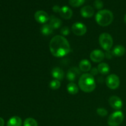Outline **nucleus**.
Here are the masks:
<instances>
[{
	"instance_id": "c85d7f7f",
	"label": "nucleus",
	"mask_w": 126,
	"mask_h": 126,
	"mask_svg": "<svg viewBox=\"0 0 126 126\" xmlns=\"http://www.w3.org/2000/svg\"><path fill=\"white\" fill-rule=\"evenodd\" d=\"M105 57L107 58L108 59H111L113 56V54L112 53V51L111 52L110 50H108V51L106 52V53L105 54Z\"/></svg>"
},
{
	"instance_id": "9d476101",
	"label": "nucleus",
	"mask_w": 126,
	"mask_h": 126,
	"mask_svg": "<svg viewBox=\"0 0 126 126\" xmlns=\"http://www.w3.org/2000/svg\"><path fill=\"white\" fill-rule=\"evenodd\" d=\"M105 57V53L98 49L94 50L93 51L91 52V54H90V58H91V60L95 63L101 62L102 61H103Z\"/></svg>"
},
{
	"instance_id": "4be33fe9",
	"label": "nucleus",
	"mask_w": 126,
	"mask_h": 126,
	"mask_svg": "<svg viewBox=\"0 0 126 126\" xmlns=\"http://www.w3.org/2000/svg\"><path fill=\"white\" fill-rule=\"evenodd\" d=\"M23 126H38V123L32 118H28L24 121Z\"/></svg>"
},
{
	"instance_id": "f03ea898",
	"label": "nucleus",
	"mask_w": 126,
	"mask_h": 126,
	"mask_svg": "<svg viewBox=\"0 0 126 126\" xmlns=\"http://www.w3.org/2000/svg\"><path fill=\"white\" fill-rule=\"evenodd\" d=\"M78 86L79 88L86 93L92 92L96 87L94 78L90 73L83 74L79 79Z\"/></svg>"
},
{
	"instance_id": "6e6552de",
	"label": "nucleus",
	"mask_w": 126,
	"mask_h": 126,
	"mask_svg": "<svg viewBox=\"0 0 126 126\" xmlns=\"http://www.w3.org/2000/svg\"><path fill=\"white\" fill-rule=\"evenodd\" d=\"M34 17L37 22L42 23V24H44L48 22L49 20V18H50L47 13L42 10L36 11L34 14Z\"/></svg>"
},
{
	"instance_id": "dca6fc26",
	"label": "nucleus",
	"mask_w": 126,
	"mask_h": 126,
	"mask_svg": "<svg viewBox=\"0 0 126 126\" xmlns=\"http://www.w3.org/2000/svg\"><path fill=\"white\" fill-rule=\"evenodd\" d=\"M49 24L53 29H58L60 28L62 24V22L60 19L54 16H51L49 18Z\"/></svg>"
},
{
	"instance_id": "f3484780",
	"label": "nucleus",
	"mask_w": 126,
	"mask_h": 126,
	"mask_svg": "<svg viewBox=\"0 0 126 126\" xmlns=\"http://www.w3.org/2000/svg\"><path fill=\"white\" fill-rule=\"evenodd\" d=\"M112 53L116 57H121L126 53V49L123 46L118 45L114 47L112 50Z\"/></svg>"
},
{
	"instance_id": "393cba45",
	"label": "nucleus",
	"mask_w": 126,
	"mask_h": 126,
	"mask_svg": "<svg viewBox=\"0 0 126 126\" xmlns=\"http://www.w3.org/2000/svg\"><path fill=\"white\" fill-rule=\"evenodd\" d=\"M97 113L102 117H105L108 114V111L103 108H98L97 109Z\"/></svg>"
},
{
	"instance_id": "423d86ee",
	"label": "nucleus",
	"mask_w": 126,
	"mask_h": 126,
	"mask_svg": "<svg viewBox=\"0 0 126 126\" xmlns=\"http://www.w3.org/2000/svg\"><path fill=\"white\" fill-rule=\"evenodd\" d=\"M106 84L110 89H116L120 85V80L119 77L114 74L108 75L106 79Z\"/></svg>"
},
{
	"instance_id": "cd10ccee",
	"label": "nucleus",
	"mask_w": 126,
	"mask_h": 126,
	"mask_svg": "<svg viewBox=\"0 0 126 126\" xmlns=\"http://www.w3.org/2000/svg\"><path fill=\"white\" fill-rule=\"evenodd\" d=\"M90 71H91V75H92V76H96L97 75H98V73L99 72H98V68H95V67H94L92 68H91V70H90Z\"/></svg>"
},
{
	"instance_id": "412c9836",
	"label": "nucleus",
	"mask_w": 126,
	"mask_h": 126,
	"mask_svg": "<svg viewBox=\"0 0 126 126\" xmlns=\"http://www.w3.org/2000/svg\"><path fill=\"white\" fill-rule=\"evenodd\" d=\"M53 28L50 25V24H47V23H45L41 27V33L44 36H48L50 35L53 32Z\"/></svg>"
},
{
	"instance_id": "c756f323",
	"label": "nucleus",
	"mask_w": 126,
	"mask_h": 126,
	"mask_svg": "<svg viewBox=\"0 0 126 126\" xmlns=\"http://www.w3.org/2000/svg\"><path fill=\"white\" fill-rule=\"evenodd\" d=\"M60 9H61V8L60 7V6H58V5H55V6H53V7H52L53 11H54V12H56V13H58V12L59 13Z\"/></svg>"
},
{
	"instance_id": "6ab92c4d",
	"label": "nucleus",
	"mask_w": 126,
	"mask_h": 126,
	"mask_svg": "<svg viewBox=\"0 0 126 126\" xmlns=\"http://www.w3.org/2000/svg\"><path fill=\"white\" fill-rule=\"evenodd\" d=\"M97 68H98V72L104 75L109 73L110 71V66L106 63H99L98 66H97Z\"/></svg>"
},
{
	"instance_id": "2f4dec72",
	"label": "nucleus",
	"mask_w": 126,
	"mask_h": 126,
	"mask_svg": "<svg viewBox=\"0 0 126 126\" xmlns=\"http://www.w3.org/2000/svg\"><path fill=\"white\" fill-rule=\"evenodd\" d=\"M124 22H125V23H126V14L125 15V16H124Z\"/></svg>"
},
{
	"instance_id": "bb28decb",
	"label": "nucleus",
	"mask_w": 126,
	"mask_h": 126,
	"mask_svg": "<svg viewBox=\"0 0 126 126\" xmlns=\"http://www.w3.org/2000/svg\"><path fill=\"white\" fill-rule=\"evenodd\" d=\"M70 29H69L68 27H63V28H62L61 30H60V33L62 34L63 36L69 35V34H70Z\"/></svg>"
},
{
	"instance_id": "39448f33",
	"label": "nucleus",
	"mask_w": 126,
	"mask_h": 126,
	"mask_svg": "<svg viewBox=\"0 0 126 126\" xmlns=\"http://www.w3.org/2000/svg\"><path fill=\"white\" fill-rule=\"evenodd\" d=\"M124 116L123 112L117 110L110 114L108 119V124L109 126H118L124 121Z\"/></svg>"
},
{
	"instance_id": "a878e982",
	"label": "nucleus",
	"mask_w": 126,
	"mask_h": 126,
	"mask_svg": "<svg viewBox=\"0 0 126 126\" xmlns=\"http://www.w3.org/2000/svg\"><path fill=\"white\" fill-rule=\"evenodd\" d=\"M94 6L97 9H98L100 11V9H102L103 7V3L102 2V1L101 0H95L94 1Z\"/></svg>"
},
{
	"instance_id": "aec40b11",
	"label": "nucleus",
	"mask_w": 126,
	"mask_h": 126,
	"mask_svg": "<svg viewBox=\"0 0 126 126\" xmlns=\"http://www.w3.org/2000/svg\"><path fill=\"white\" fill-rule=\"evenodd\" d=\"M66 89H67L68 92L71 95H75L77 94L79 92V88L78 86L73 82H70L67 85L66 87Z\"/></svg>"
},
{
	"instance_id": "9b49d317",
	"label": "nucleus",
	"mask_w": 126,
	"mask_h": 126,
	"mask_svg": "<svg viewBox=\"0 0 126 126\" xmlns=\"http://www.w3.org/2000/svg\"><path fill=\"white\" fill-rule=\"evenodd\" d=\"M81 71L78 68H71L68 71L67 74H66V78L70 81H75L76 79L78 76L81 75Z\"/></svg>"
},
{
	"instance_id": "a211bd4d",
	"label": "nucleus",
	"mask_w": 126,
	"mask_h": 126,
	"mask_svg": "<svg viewBox=\"0 0 126 126\" xmlns=\"http://www.w3.org/2000/svg\"><path fill=\"white\" fill-rule=\"evenodd\" d=\"M22 121L20 117L13 116L9 119L7 126H22Z\"/></svg>"
},
{
	"instance_id": "20e7f679",
	"label": "nucleus",
	"mask_w": 126,
	"mask_h": 126,
	"mask_svg": "<svg viewBox=\"0 0 126 126\" xmlns=\"http://www.w3.org/2000/svg\"><path fill=\"white\" fill-rule=\"evenodd\" d=\"M101 47L106 51L110 50L113 44V39L111 36L108 33H103L100 35L98 39Z\"/></svg>"
},
{
	"instance_id": "ddd939ff",
	"label": "nucleus",
	"mask_w": 126,
	"mask_h": 126,
	"mask_svg": "<svg viewBox=\"0 0 126 126\" xmlns=\"http://www.w3.org/2000/svg\"><path fill=\"white\" fill-rule=\"evenodd\" d=\"M59 14H60V16L62 18H63L64 19L68 20L70 19L72 17L73 11L70 7L66 6H65L61 7Z\"/></svg>"
},
{
	"instance_id": "4468645a",
	"label": "nucleus",
	"mask_w": 126,
	"mask_h": 126,
	"mask_svg": "<svg viewBox=\"0 0 126 126\" xmlns=\"http://www.w3.org/2000/svg\"><path fill=\"white\" fill-rule=\"evenodd\" d=\"M52 76L55 79L61 81L64 78V71L62 68L59 67H55L51 71Z\"/></svg>"
},
{
	"instance_id": "7c9ffc66",
	"label": "nucleus",
	"mask_w": 126,
	"mask_h": 126,
	"mask_svg": "<svg viewBox=\"0 0 126 126\" xmlns=\"http://www.w3.org/2000/svg\"><path fill=\"white\" fill-rule=\"evenodd\" d=\"M4 121L2 118H0V126H4Z\"/></svg>"
},
{
	"instance_id": "7ed1b4c3",
	"label": "nucleus",
	"mask_w": 126,
	"mask_h": 126,
	"mask_svg": "<svg viewBox=\"0 0 126 126\" xmlns=\"http://www.w3.org/2000/svg\"><path fill=\"white\" fill-rule=\"evenodd\" d=\"M113 14L111 11L107 9L100 10L95 16V20L97 23L102 27H107L110 25L113 21Z\"/></svg>"
},
{
	"instance_id": "2eb2a0df",
	"label": "nucleus",
	"mask_w": 126,
	"mask_h": 126,
	"mask_svg": "<svg viewBox=\"0 0 126 126\" xmlns=\"http://www.w3.org/2000/svg\"><path fill=\"white\" fill-rule=\"evenodd\" d=\"M79 68L82 72H88L92 68V65H91V62L88 60L84 59L79 62Z\"/></svg>"
},
{
	"instance_id": "0eeeda50",
	"label": "nucleus",
	"mask_w": 126,
	"mask_h": 126,
	"mask_svg": "<svg viewBox=\"0 0 126 126\" xmlns=\"http://www.w3.org/2000/svg\"><path fill=\"white\" fill-rule=\"evenodd\" d=\"M71 30L76 36H83L87 32V27L81 22H76L71 27Z\"/></svg>"
},
{
	"instance_id": "f257e3e1",
	"label": "nucleus",
	"mask_w": 126,
	"mask_h": 126,
	"mask_svg": "<svg viewBox=\"0 0 126 126\" xmlns=\"http://www.w3.org/2000/svg\"><path fill=\"white\" fill-rule=\"evenodd\" d=\"M49 49L52 55L55 57H63L71 50L69 42L61 35L55 36L52 38L49 43Z\"/></svg>"
},
{
	"instance_id": "b1692460",
	"label": "nucleus",
	"mask_w": 126,
	"mask_h": 126,
	"mask_svg": "<svg viewBox=\"0 0 126 126\" xmlns=\"http://www.w3.org/2000/svg\"><path fill=\"white\" fill-rule=\"evenodd\" d=\"M69 4L70 6L74 7H78L82 6L85 2V0H69Z\"/></svg>"
},
{
	"instance_id": "f8f14e48",
	"label": "nucleus",
	"mask_w": 126,
	"mask_h": 126,
	"mask_svg": "<svg viewBox=\"0 0 126 126\" xmlns=\"http://www.w3.org/2000/svg\"><path fill=\"white\" fill-rule=\"evenodd\" d=\"M94 14V9L91 6H86L81 9V15L84 18H91Z\"/></svg>"
},
{
	"instance_id": "1a4fd4ad",
	"label": "nucleus",
	"mask_w": 126,
	"mask_h": 126,
	"mask_svg": "<svg viewBox=\"0 0 126 126\" xmlns=\"http://www.w3.org/2000/svg\"><path fill=\"white\" fill-rule=\"evenodd\" d=\"M108 101H109L110 105L113 109L116 110H119L120 109H121L123 106V101L121 99L120 97H118V96H111L110 97Z\"/></svg>"
},
{
	"instance_id": "5701e85b",
	"label": "nucleus",
	"mask_w": 126,
	"mask_h": 126,
	"mask_svg": "<svg viewBox=\"0 0 126 126\" xmlns=\"http://www.w3.org/2000/svg\"><path fill=\"white\" fill-rule=\"evenodd\" d=\"M61 86V83H60V81L57 79H54L52 81H50V84H49V87L52 90H57L59 89Z\"/></svg>"
}]
</instances>
